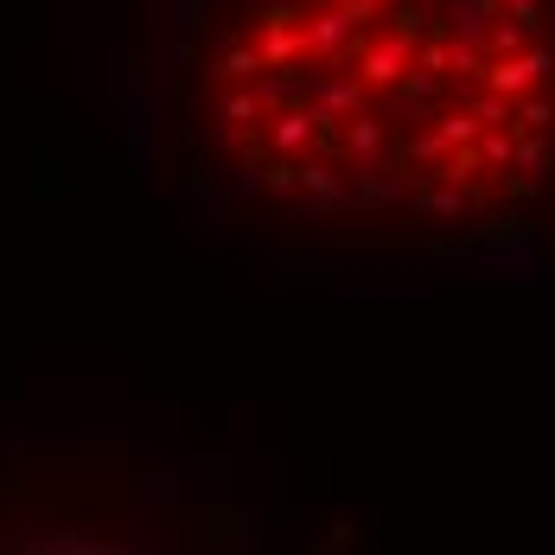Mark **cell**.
Returning a JSON list of instances; mask_svg holds the SVG:
<instances>
[{
  "instance_id": "cell-1",
  "label": "cell",
  "mask_w": 555,
  "mask_h": 555,
  "mask_svg": "<svg viewBox=\"0 0 555 555\" xmlns=\"http://www.w3.org/2000/svg\"><path fill=\"white\" fill-rule=\"evenodd\" d=\"M185 198L300 243L453 249L555 211V0H128Z\"/></svg>"
}]
</instances>
